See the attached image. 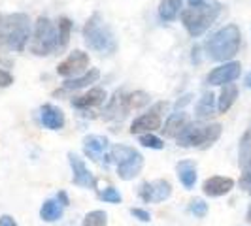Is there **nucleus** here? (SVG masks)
Instances as JSON below:
<instances>
[{
    "label": "nucleus",
    "instance_id": "7c9ffc66",
    "mask_svg": "<svg viewBox=\"0 0 251 226\" xmlns=\"http://www.w3.org/2000/svg\"><path fill=\"white\" fill-rule=\"evenodd\" d=\"M191 213L195 215V217H206L208 213V203L202 200V198H195V200H191Z\"/></svg>",
    "mask_w": 251,
    "mask_h": 226
},
{
    "label": "nucleus",
    "instance_id": "9d476101",
    "mask_svg": "<svg viewBox=\"0 0 251 226\" xmlns=\"http://www.w3.org/2000/svg\"><path fill=\"white\" fill-rule=\"evenodd\" d=\"M140 198L148 203H161L168 200L172 194V185L168 179H155L151 183H144L140 187Z\"/></svg>",
    "mask_w": 251,
    "mask_h": 226
},
{
    "label": "nucleus",
    "instance_id": "7ed1b4c3",
    "mask_svg": "<svg viewBox=\"0 0 251 226\" xmlns=\"http://www.w3.org/2000/svg\"><path fill=\"white\" fill-rule=\"evenodd\" d=\"M0 40L12 51H23L30 40V19L26 13H10L2 19Z\"/></svg>",
    "mask_w": 251,
    "mask_h": 226
},
{
    "label": "nucleus",
    "instance_id": "1a4fd4ad",
    "mask_svg": "<svg viewBox=\"0 0 251 226\" xmlns=\"http://www.w3.org/2000/svg\"><path fill=\"white\" fill-rule=\"evenodd\" d=\"M161 110H166V104L161 102L157 104L150 113H144L140 115L138 119L130 125V134H153L155 130L163 128V119H161Z\"/></svg>",
    "mask_w": 251,
    "mask_h": 226
},
{
    "label": "nucleus",
    "instance_id": "72a5a7b5",
    "mask_svg": "<svg viewBox=\"0 0 251 226\" xmlns=\"http://www.w3.org/2000/svg\"><path fill=\"white\" fill-rule=\"evenodd\" d=\"M13 83V75L0 68V87H10Z\"/></svg>",
    "mask_w": 251,
    "mask_h": 226
},
{
    "label": "nucleus",
    "instance_id": "aec40b11",
    "mask_svg": "<svg viewBox=\"0 0 251 226\" xmlns=\"http://www.w3.org/2000/svg\"><path fill=\"white\" fill-rule=\"evenodd\" d=\"M99 77H100L99 68H89L85 74L77 75V77H72V79H66L63 87L66 89V90H77V89H83V87H87V85H91V83H95Z\"/></svg>",
    "mask_w": 251,
    "mask_h": 226
},
{
    "label": "nucleus",
    "instance_id": "c756f323",
    "mask_svg": "<svg viewBox=\"0 0 251 226\" xmlns=\"http://www.w3.org/2000/svg\"><path fill=\"white\" fill-rule=\"evenodd\" d=\"M138 141L144 147H150V149H163L164 147V141L155 134H142Z\"/></svg>",
    "mask_w": 251,
    "mask_h": 226
},
{
    "label": "nucleus",
    "instance_id": "a19ab883",
    "mask_svg": "<svg viewBox=\"0 0 251 226\" xmlns=\"http://www.w3.org/2000/svg\"><path fill=\"white\" fill-rule=\"evenodd\" d=\"M250 194H251V188H250Z\"/></svg>",
    "mask_w": 251,
    "mask_h": 226
},
{
    "label": "nucleus",
    "instance_id": "6e6552de",
    "mask_svg": "<svg viewBox=\"0 0 251 226\" xmlns=\"http://www.w3.org/2000/svg\"><path fill=\"white\" fill-rule=\"evenodd\" d=\"M87 70H89V55L81 49L72 51L63 63H59V66H57V74L61 75V77H66V79H72V77L85 74Z\"/></svg>",
    "mask_w": 251,
    "mask_h": 226
},
{
    "label": "nucleus",
    "instance_id": "412c9836",
    "mask_svg": "<svg viewBox=\"0 0 251 226\" xmlns=\"http://www.w3.org/2000/svg\"><path fill=\"white\" fill-rule=\"evenodd\" d=\"M63 203L57 200H46L42 203V207H40V219L42 221H46V223H55V221H59L61 217H63Z\"/></svg>",
    "mask_w": 251,
    "mask_h": 226
},
{
    "label": "nucleus",
    "instance_id": "5701e85b",
    "mask_svg": "<svg viewBox=\"0 0 251 226\" xmlns=\"http://www.w3.org/2000/svg\"><path fill=\"white\" fill-rule=\"evenodd\" d=\"M215 115V96L212 92H204L197 104V117L199 119H210Z\"/></svg>",
    "mask_w": 251,
    "mask_h": 226
},
{
    "label": "nucleus",
    "instance_id": "39448f33",
    "mask_svg": "<svg viewBox=\"0 0 251 226\" xmlns=\"http://www.w3.org/2000/svg\"><path fill=\"white\" fill-rule=\"evenodd\" d=\"M217 13H219V8L214 4L204 2V4H197V6H189L185 10H181V23L189 32V36L199 38L214 25Z\"/></svg>",
    "mask_w": 251,
    "mask_h": 226
},
{
    "label": "nucleus",
    "instance_id": "a878e982",
    "mask_svg": "<svg viewBox=\"0 0 251 226\" xmlns=\"http://www.w3.org/2000/svg\"><path fill=\"white\" fill-rule=\"evenodd\" d=\"M238 162L242 168H244L248 162H251V130H246L244 136H242V139H240Z\"/></svg>",
    "mask_w": 251,
    "mask_h": 226
},
{
    "label": "nucleus",
    "instance_id": "2eb2a0df",
    "mask_svg": "<svg viewBox=\"0 0 251 226\" xmlns=\"http://www.w3.org/2000/svg\"><path fill=\"white\" fill-rule=\"evenodd\" d=\"M40 121L48 130H61L66 123V117L61 108H57L53 104H46L40 110Z\"/></svg>",
    "mask_w": 251,
    "mask_h": 226
},
{
    "label": "nucleus",
    "instance_id": "9b49d317",
    "mask_svg": "<svg viewBox=\"0 0 251 226\" xmlns=\"http://www.w3.org/2000/svg\"><path fill=\"white\" fill-rule=\"evenodd\" d=\"M68 162L72 168V181H74L75 187L93 188L97 185V179L89 172V168L85 166L81 157H77L75 153H68Z\"/></svg>",
    "mask_w": 251,
    "mask_h": 226
},
{
    "label": "nucleus",
    "instance_id": "dca6fc26",
    "mask_svg": "<svg viewBox=\"0 0 251 226\" xmlns=\"http://www.w3.org/2000/svg\"><path fill=\"white\" fill-rule=\"evenodd\" d=\"M106 102V90L100 87L89 89L85 94H79L72 100V106L77 110H89V108H99Z\"/></svg>",
    "mask_w": 251,
    "mask_h": 226
},
{
    "label": "nucleus",
    "instance_id": "473e14b6",
    "mask_svg": "<svg viewBox=\"0 0 251 226\" xmlns=\"http://www.w3.org/2000/svg\"><path fill=\"white\" fill-rule=\"evenodd\" d=\"M130 215H132V217H136V219H138V221H142V223H150V221H151L150 211L140 209V207H132V209H130Z\"/></svg>",
    "mask_w": 251,
    "mask_h": 226
},
{
    "label": "nucleus",
    "instance_id": "2f4dec72",
    "mask_svg": "<svg viewBox=\"0 0 251 226\" xmlns=\"http://www.w3.org/2000/svg\"><path fill=\"white\" fill-rule=\"evenodd\" d=\"M238 185L242 188H251V162H248L242 168V176H240Z\"/></svg>",
    "mask_w": 251,
    "mask_h": 226
},
{
    "label": "nucleus",
    "instance_id": "4468645a",
    "mask_svg": "<svg viewBox=\"0 0 251 226\" xmlns=\"http://www.w3.org/2000/svg\"><path fill=\"white\" fill-rule=\"evenodd\" d=\"M234 187V181L230 177L223 176H212L208 177L204 183H202V192L206 196H212V198H219V196H225L228 194Z\"/></svg>",
    "mask_w": 251,
    "mask_h": 226
},
{
    "label": "nucleus",
    "instance_id": "f8f14e48",
    "mask_svg": "<svg viewBox=\"0 0 251 226\" xmlns=\"http://www.w3.org/2000/svg\"><path fill=\"white\" fill-rule=\"evenodd\" d=\"M240 72H242V64L236 63V61H230V63H225L221 64V66H217L214 68L208 77H206V81L210 83V85H228V83H232L234 79H238L240 77Z\"/></svg>",
    "mask_w": 251,
    "mask_h": 226
},
{
    "label": "nucleus",
    "instance_id": "20e7f679",
    "mask_svg": "<svg viewBox=\"0 0 251 226\" xmlns=\"http://www.w3.org/2000/svg\"><path fill=\"white\" fill-rule=\"evenodd\" d=\"M30 53H34L38 57H46L55 51L61 49L59 44V28L51 21L50 17H38L36 25H34V32L30 36V45H28Z\"/></svg>",
    "mask_w": 251,
    "mask_h": 226
},
{
    "label": "nucleus",
    "instance_id": "f03ea898",
    "mask_svg": "<svg viewBox=\"0 0 251 226\" xmlns=\"http://www.w3.org/2000/svg\"><path fill=\"white\" fill-rule=\"evenodd\" d=\"M242 44V34L236 25H226L219 28L214 36L206 42V51L210 59L217 63H230V59L236 57Z\"/></svg>",
    "mask_w": 251,
    "mask_h": 226
},
{
    "label": "nucleus",
    "instance_id": "cd10ccee",
    "mask_svg": "<svg viewBox=\"0 0 251 226\" xmlns=\"http://www.w3.org/2000/svg\"><path fill=\"white\" fill-rule=\"evenodd\" d=\"M57 28H59V44H61V49L66 47L68 40H70V32H72V21L68 17H61L57 21Z\"/></svg>",
    "mask_w": 251,
    "mask_h": 226
},
{
    "label": "nucleus",
    "instance_id": "4c0bfd02",
    "mask_svg": "<svg viewBox=\"0 0 251 226\" xmlns=\"http://www.w3.org/2000/svg\"><path fill=\"white\" fill-rule=\"evenodd\" d=\"M189 6H197V4H204V0H187Z\"/></svg>",
    "mask_w": 251,
    "mask_h": 226
},
{
    "label": "nucleus",
    "instance_id": "393cba45",
    "mask_svg": "<svg viewBox=\"0 0 251 226\" xmlns=\"http://www.w3.org/2000/svg\"><path fill=\"white\" fill-rule=\"evenodd\" d=\"M150 102H151V96L148 92H144V90H134V92L126 94V108H128V112H132V110H142V108H146Z\"/></svg>",
    "mask_w": 251,
    "mask_h": 226
},
{
    "label": "nucleus",
    "instance_id": "a211bd4d",
    "mask_svg": "<svg viewBox=\"0 0 251 226\" xmlns=\"http://www.w3.org/2000/svg\"><path fill=\"white\" fill-rule=\"evenodd\" d=\"M189 123H191V121H189L187 113H183V112L172 113V115L166 119V123H164V126L161 130H163V134L166 138H177L179 132H181Z\"/></svg>",
    "mask_w": 251,
    "mask_h": 226
},
{
    "label": "nucleus",
    "instance_id": "4be33fe9",
    "mask_svg": "<svg viewBox=\"0 0 251 226\" xmlns=\"http://www.w3.org/2000/svg\"><path fill=\"white\" fill-rule=\"evenodd\" d=\"M238 98V87L234 83H228V85H223L221 92H219V98H217V110L219 113H226L232 104Z\"/></svg>",
    "mask_w": 251,
    "mask_h": 226
},
{
    "label": "nucleus",
    "instance_id": "b1692460",
    "mask_svg": "<svg viewBox=\"0 0 251 226\" xmlns=\"http://www.w3.org/2000/svg\"><path fill=\"white\" fill-rule=\"evenodd\" d=\"M181 13V0H163L159 4V15L163 21H174Z\"/></svg>",
    "mask_w": 251,
    "mask_h": 226
},
{
    "label": "nucleus",
    "instance_id": "f704fd0d",
    "mask_svg": "<svg viewBox=\"0 0 251 226\" xmlns=\"http://www.w3.org/2000/svg\"><path fill=\"white\" fill-rule=\"evenodd\" d=\"M0 226H19L15 223V219H13L12 215H2L0 217Z\"/></svg>",
    "mask_w": 251,
    "mask_h": 226
},
{
    "label": "nucleus",
    "instance_id": "ea45409f",
    "mask_svg": "<svg viewBox=\"0 0 251 226\" xmlns=\"http://www.w3.org/2000/svg\"><path fill=\"white\" fill-rule=\"evenodd\" d=\"M2 19H4V17L0 15V30H2ZM0 42H2V40H0Z\"/></svg>",
    "mask_w": 251,
    "mask_h": 226
},
{
    "label": "nucleus",
    "instance_id": "423d86ee",
    "mask_svg": "<svg viewBox=\"0 0 251 226\" xmlns=\"http://www.w3.org/2000/svg\"><path fill=\"white\" fill-rule=\"evenodd\" d=\"M223 126L219 123L214 125H202V123H189L177 136V145L181 147H199V149H208L214 145L221 136Z\"/></svg>",
    "mask_w": 251,
    "mask_h": 226
},
{
    "label": "nucleus",
    "instance_id": "f3484780",
    "mask_svg": "<svg viewBox=\"0 0 251 226\" xmlns=\"http://www.w3.org/2000/svg\"><path fill=\"white\" fill-rule=\"evenodd\" d=\"M126 113H128V108H126V94L123 92H115L113 98L108 102L106 110H104V119L106 121H112V119H123Z\"/></svg>",
    "mask_w": 251,
    "mask_h": 226
},
{
    "label": "nucleus",
    "instance_id": "58836bf2",
    "mask_svg": "<svg viewBox=\"0 0 251 226\" xmlns=\"http://www.w3.org/2000/svg\"><path fill=\"white\" fill-rule=\"evenodd\" d=\"M246 219H248V223H251V205H250V209H248V217H246Z\"/></svg>",
    "mask_w": 251,
    "mask_h": 226
},
{
    "label": "nucleus",
    "instance_id": "0eeeda50",
    "mask_svg": "<svg viewBox=\"0 0 251 226\" xmlns=\"http://www.w3.org/2000/svg\"><path fill=\"white\" fill-rule=\"evenodd\" d=\"M110 157L117 164V176L123 181H130V179L138 177L144 168V157L134 147L115 145Z\"/></svg>",
    "mask_w": 251,
    "mask_h": 226
},
{
    "label": "nucleus",
    "instance_id": "ddd939ff",
    "mask_svg": "<svg viewBox=\"0 0 251 226\" xmlns=\"http://www.w3.org/2000/svg\"><path fill=\"white\" fill-rule=\"evenodd\" d=\"M110 147V141L104 136L99 134H89L83 138V153L89 157L93 162H102V158H106V151Z\"/></svg>",
    "mask_w": 251,
    "mask_h": 226
},
{
    "label": "nucleus",
    "instance_id": "bb28decb",
    "mask_svg": "<svg viewBox=\"0 0 251 226\" xmlns=\"http://www.w3.org/2000/svg\"><path fill=\"white\" fill-rule=\"evenodd\" d=\"M81 226H108V215L102 209H95V211H89L83 217V223Z\"/></svg>",
    "mask_w": 251,
    "mask_h": 226
},
{
    "label": "nucleus",
    "instance_id": "f257e3e1",
    "mask_svg": "<svg viewBox=\"0 0 251 226\" xmlns=\"http://www.w3.org/2000/svg\"><path fill=\"white\" fill-rule=\"evenodd\" d=\"M83 42L91 51L100 55H112L117 49V42L110 25L102 19L100 13H93L83 26Z\"/></svg>",
    "mask_w": 251,
    "mask_h": 226
},
{
    "label": "nucleus",
    "instance_id": "c9c22d12",
    "mask_svg": "<svg viewBox=\"0 0 251 226\" xmlns=\"http://www.w3.org/2000/svg\"><path fill=\"white\" fill-rule=\"evenodd\" d=\"M57 200L61 202L63 205H68V196H66L64 192H59V194H57Z\"/></svg>",
    "mask_w": 251,
    "mask_h": 226
},
{
    "label": "nucleus",
    "instance_id": "6ab92c4d",
    "mask_svg": "<svg viewBox=\"0 0 251 226\" xmlns=\"http://www.w3.org/2000/svg\"><path fill=\"white\" fill-rule=\"evenodd\" d=\"M176 174L181 181V185L191 190L197 183V164L193 160H181L176 164Z\"/></svg>",
    "mask_w": 251,
    "mask_h": 226
},
{
    "label": "nucleus",
    "instance_id": "c85d7f7f",
    "mask_svg": "<svg viewBox=\"0 0 251 226\" xmlns=\"http://www.w3.org/2000/svg\"><path fill=\"white\" fill-rule=\"evenodd\" d=\"M99 200L106 202V203H121L123 196H121V192H119L117 188L108 187V188H104V190L99 192Z\"/></svg>",
    "mask_w": 251,
    "mask_h": 226
},
{
    "label": "nucleus",
    "instance_id": "e433bc0d",
    "mask_svg": "<svg viewBox=\"0 0 251 226\" xmlns=\"http://www.w3.org/2000/svg\"><path fill=\"white\" fill-rule=\"evenodd\" d=\"M246 87L251 89V72H248V74H246Z\"/></svg>",
    "mask_w": 251,
    "mask_h": 226
}]
</instances>
